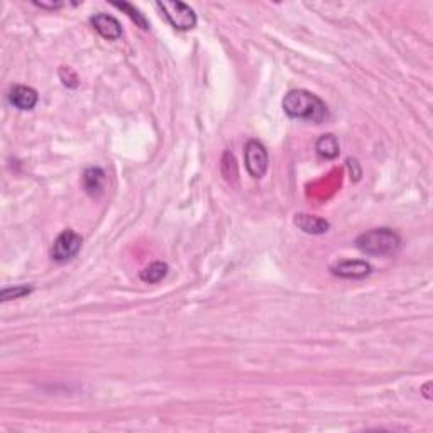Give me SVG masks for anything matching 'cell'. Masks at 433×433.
Listing matches in <instances>:
<instances>
[{
    "mask_svg": "<svg viewBox=\"0 0 433 433\" xmlns=\"http://www.w3.org/2000/svg\"><path fill=\"white\" fill-rule=\"evenodd\" d=\"M90 22H91V26H94V29L100 34L103 39L117 41L122 37L121 22H118L116 17H112V15L103 14V12L95 14L94 17L90 19Z\"/></svg>",
    "mask_w": 433,
    "mask_h": 433,
    "instance_id": "8992f818",
    "label": "cell"
},
{
    "mask_svg": "<svg viewBox=\"0 0 433 433\" xmlns=\"http://www.w3.org/2000/svg\"><path fill=\"white\" fill-rule=\"evenodd\" d=\"M103 185H105V173L102 168H88L83 175V186L87 193L98 197L103 191Z\"/></svg>",
    "mask_w": 433,
    "mask_h": 433,
    "instance_id": "30bf717a",
    "label": "cell"
},
{
    "mask_svg": "<svg viewBox=\"0 0 433 433\" xmlns=\"http://www.w3.org/2000/svg\"><path fill=\"white\" fill-rule=\"evenodd\" d=\"M37 100H39V95L30 87L15 85L9 91V102L19 110H33L37 105Z\"/></svg>",
    "mask_w": 433,
    "mask_h": 433,
    "instance_id": "ba28073f",
    "label": "cell"
},
{
    "mask_svg": "<svg viewBox=\"0 0 433 433\" xmlns=\"http://www.w3.org/2000/svg\"><path fill=\"white\" fill-rule=\"evenodd\" d=\"M355 247L369 256H394L401 249V237L391 229H373L355 239Z\"/></svg>",
    "mask_w": 433,
    "mask_h": 433,
    "instance_id": "7a4b0ae2",
    "label": "cell"
},
{
    "mask_svg": "<svg viewBox=\"0 0 433 433\" xmlns=\"http://www.w3.org/2000/svg\"><path fill=\"white\" fill-rule=\"evenodd\" d=\"M317 154L324 159H335L339 156L340 148H339V139H337L333 134H325L315 144Z\"/></svg>",
    "mask_w": 433,
    "mask_h": 433,
    "instance_id": "8fae6325",
    "label": "cell"
},
{
    "mask_svg": "<svg viewBox=\"0 0 433 433\" xmlns=\"http://www.w3.org/2000/svg\"><path fill=\"white\" fill-rule=\"evenodd\" d=\"M82 244H83L82 236L76 233L75 231H71V229H67V231L61 232L60 236L56 237L55 242H53L51 246L53 260H56V263H67V260L73 259L78 254L80 249H82Z\"/></svg>",
    "mask_w": 433,
    "mask_h": 433,
    "instance_id": "277c9868",
    "label": "cell"
},
{
    "mask_svg": "<svg viewBox=\"0 0 433 433\" xmlns=\"http://www.w3.org/2000/svg\"><path fill=\"white\" fill-rule=\"evenodd\" d=\"M112 6L117 7V9L124 10V12L127 14L129 17L132 19V21L136 22V24L139 26L141 29H144V30L149 29L148 19H145L144 14H141V10H137L134 6H130V3H127V2H112Z\"/></svg>",
    "mask_w": 433,
    "mask_h": 433,
    "instance_id": "4fadbf2b",
    "label": "cell"
},
{
    "mask_svg": "<svg viewBox=\"0 0 433 433\" xmlns=\"http://www.w3.org/2000/svg\"><path fill=\"white\" fill-rule=\"evenodd\" d=\"M34 6L41 7V9H51V10H55V9H61V7H63V6H64V3H61V2H55V3H46V2H34Z\"/></svg>",
    "mask_w": 433,
    "mask_h": 433,
    "instance_id": "9a60e30c",
    "label": "cell"
},
{
    "mask_svg": "<svg viewBox=\"0 0 433 433\" xmlns=\"http://www.w3.org/2000/svg\"><path fill=\"white\" fill-rule=\"evenodd\" d=\"M156 7L163 12L164 17L170 21V24L178 30H190L197 26V14L190 6L183 2H170V0H163V2H156Z\"/></svg>",
    "mask_w": 433,
    "mask_h": 433,
    "instance_id": "3957f363",
    "label": "cell"
},
{
    "mask_svg": "<svg viewBox=\"0 0 433 433\" xmlns=\"http://www.w3.org/2000/svg\"><path fill=\"white\" fill-rule=\"evenodd\" d=\"M332 273L335 276H340V278H348V279H361L366 278V276L371 274L373 267H371L369 263L361 259H354V260H340L339 264L330 267Z\"/></svg>",
    "mask_w": 433,
    "mask_h": 433,
    "instance_id": "52a82bcc",
    "label": "cell"
},
{
    "mask_svg": "<svg viewBox=\"0 0 433 433\" xmlns=\"http://www.w3.org/2000/svg\"><path fill=\"white\" fill-rule=\"evenodd\" d=\"M294 224L303 232L313 233V236H320V233L328 232V229H330V224L325 218L308 215V213H298L297 218H294Z\"/></svg>",
    "mask_w": 433,
    "mask_h": 433,
    "instance_id": "9c48e42d",
    "label": "cell"
},
{
    "mask_svg": "<svg viewBox=\"0 0 433 433\" xmlns=\"http://www.w3.org/2000/svg\"><path fill=\"white\" fill-rule=\"evenodd\" d=\"M283 110L291 118L321 124L328 118V109L321 98L306 90H291L283 98Z\"/></svg>",
    "mask_w": 433,
    "mask_h": 433,
    "instance_id": "6da1fadb",
    "label": "cell"
},
{
    "mask_svg": "<svg viewBox=\"0 0 433 433\" xmlns=\"http://www.w3.org/2000/svg\"><path fill=\"white\" fill-rule=\"evenodd\" d=\"M168 264L166 263H161V260H156V263L149 264L148 267H144L141 271L139 278L143 279L144 283H149V285H154V283H159L164 276L168 274Z\"/></svg>",
    "mask_w": 433,
    "mask_h": 433,
    "instance_id": "7c38bea8",
    "label": "cell"
},
{
    "mask_svg": "<svg viewBox=\"0 0 433 433\" xmlns=\"http://www.w3.org/2000/svg\"><path fill=\"white\" fill-rule=\"evenodd\" d=\"M30 291H33V288L26 285L14 286V288H6L2 293H0V300L7 301V300H15V298H24V297H28Z\"/></svg>",
    "mask_w": 433,
    "mask_h": 433,
    "instance_id": "5bb4252c",
    "label": "cell"
},
{
    "mask_svg": "<svg viewBox=\"0 0 433 433\" xmlns=\"http://www.w3.org/2000/svg\"><path fill=\"white\" fill-rule=\"evenodd\" d=\"M244 158H246V168L252 178L260 179L266 175L267 166H269V156H267L266 148L259 141L251 139L244 149Z\"/></svg>",
    "mask_w": 433,
    "mask_h": 433,
    "instance_id": "5b68a950",
    "label": "cell"
}]
</instances>
